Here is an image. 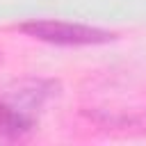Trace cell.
<instances>
[{
	"instance_id": "1",
	"label": "cell",
	"mask_w": 146,
	"mask_h": 146,
	"mask_svg": "<svg viewBox=\"0 0 146 146\" xmlns=\"http://www.w3.org/2000/svg\"><path fill=\"white\" fill-rule=\"evenodd\" d=\"M21 30L39 41H48L57 46H94V43H105L114 36L112 32L98 27L64 23V21H32V23H23Z\"/></svg>"
},
{
	"instance_id": "2",
	"label": "cell",
	"mask_w": 146,
	"mask_h": 146,
	"mask_svg": "<svg viewBox=\"0 0 146 146\" xmlns=\"http://www.w3.org/2000/svg\"><path fill=\"white\" fill-rule=\"evenodd\" d=\"M0 59H2V52H0Z\"/></svg>"
}]
</instances>
